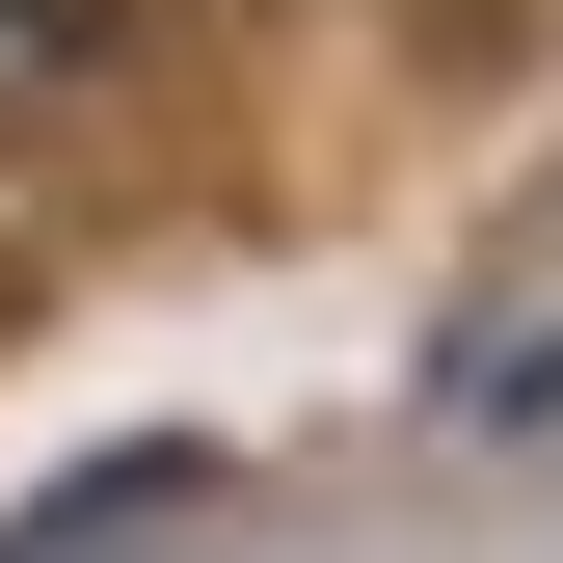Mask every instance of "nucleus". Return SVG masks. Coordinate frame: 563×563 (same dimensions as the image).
Masks as SVG:
<instances>
[{
  "instance_id": "nucleus-1",
  "label": "nucleus",
  "mask_w": 563,
  "mask_h": 563,
  "mask_svg": "<svg viewBox=\"0 0 563 563\" xmlns=\"http://www.w3.org/2000/svg\"><path fill=\"white\" fill-rule=\"evenodd\" d=\"M54 81H108V0H0V108H54Z\"/></svg>"
}]
</instances>
